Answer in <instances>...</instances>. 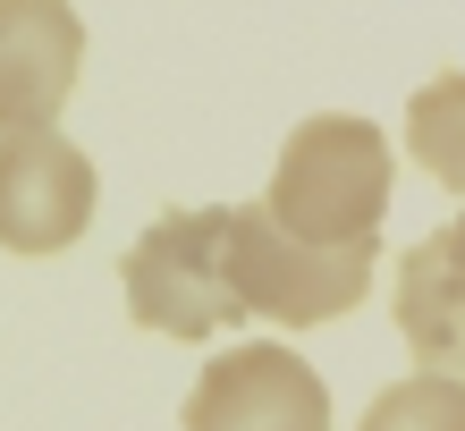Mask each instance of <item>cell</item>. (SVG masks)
<instances>
[{
    "label": "cell",
    "instance_id": "6da1fadb",
    "mask_svg": "<svg viewBox=\"0 0 465 431\" xmlns=\"http://www.w3.org/2000/svg\"><path fill=\"white\" fill-rule=\"evenodd\" d=\"M390 186L398 161L390 136L355 111H313L288 127L280 161H271L262 211L313 246H381V220H390Z\"/></svg>",
    "mask_w": 465,
    "mask_h": 431
},
{
    "label": "cell",
    "instance_id": "7a4b0ae2",
    "mask_svg": "<svg viewBox=\"0 0 465 431\" xmlns=\"http://www.w3.org/2000/svg\"><path fill=\"white\" fill-rule=\"evenodd\" d=\"M372 254L381 246H313L280 229L262 203H229V288L245 321L313 330V321L355 313L372 296Z\"/></svg>",
    "mask_w": 465,
    "mask_h": 431
},
{
    "label": "cell",
    "instance_id": "3957f363",
    "mask_svg": "<svg viewBox=\"0 0 465 431\" xmlns=\"http://www.w3.org/2000/svg\"><path fill=\"white\" fill-rule=\"evenodd\" d=\"M119 288H127V313L161 338H212L229 321H245L237 288H229V203L161 211L127 246Z\"/></svg>",
    "mask_w": 465,
    "mask_h": 431
},
{
    "label": "cell",
    "instance_id": "277c9868",
    "mask_svg": "<svg viewBox=\"0 0 465 431\" xmlns=\"http://www.w3.org/2000/svg\"><path fill=\"white\" fill-rule=\"evenodd\" d=\"M94 161L60 127H0V254H68L94 229Z\"/></svg>",
    "mask_w": 465,
    "mask_h": 431
},
{
    "label": "cell",
    "instance_id": "5b68a950",
    "mask_svg": "<svg viewBox=\"0 0 465 431\" xmlns=\"http://www.w3.org/2000/svg\"><path fill=\"white\" fill-rule=\"evenodd\" d=\"M186 431H331V389L296 347L245 338L221 347L186 389Z\"/></svg>",
    "mask_w": 465,
    "mask_h": 431
},
{
    "label": "cell",
    "instance_id": "8992f818",
    "mask_svg": "<svg viewBox=\"0 0 465 431\" xmlns=\"http://www.w3.org/2000/svg\"><path fill=\"white\" fill-rule=\"evenodd\" d=\"M76 68L85 17L68 0H0V127H60Z\"/></svg>",
    "mask_w": 465,
    "mask_h": 431
},
{
    "label": "cell",
    "instance_id": "52a82bcc",
    "mask_svg": "<svg viewBox=\"0 0 465 431\" xmlns=\"http://www.w3.org/2000/svg\"><path fill=\"white\" fill-rule=\"evenodd\" d=\"M390 313H398V338L415 347L423 372H457L465 381V203L398 254Z\"/></svg>",
    "mask_w": 465,
    "mask_h": 431
},
{
    "label": "cell",
    "instance_id": "ba28073f",
    "mask_svg": "<svg viewBox=\"0 0 465 431\" xmlns=\"http://www.w3.org/2000/svg\"><path fill=\"white\" fill-rule=\"evenodd\" d=\"M406 152H415L423 178L465 195V68H440L431 85H415V102H406Z\"/></svg>",
    "mask_w": 465,
    "mask_h": 431
},
{
    "label": "cell",
    "instance_id": "9c48e42d",
    "mask_svg": "<svg viewBox=\"0 0 465 431\" xmlns=\"http://www.w3.org/2000/svg\"><path fill=\"white\" fill-rule=\"evenodd\" d=\"M355 431H465V381L457 372H406V381L372 389Z\"/></svg>",
    "mask_w": 465,
    "mask_h": 431
}]
</instances>
